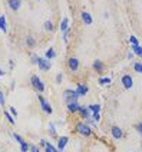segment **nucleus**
Wrapping results in <instances>:
<instances>
[{"label": "nucleus", "mask_w": 142, "mask_h": 152, "mask_svg": "<svg viewBox=\"0 0 142 152\" xmlns=\"http://www.w3.org/2000/svg\"><path fill=\"white\" fill-rule=\"evenodd\" d=\"M129 42H131V46H139V42L135 36H129Z\"/></svg>", "instance_id": "obj_27"}, {"label": "nucleus", "mask_w": 142, "mask_h": 152, "mask_svg": "<svg viewBox=\"0 0 142 152\" xmlns=\"http://www.w3.org/2000/svg\"><path fill=\"white\" fill-rule=\"evenodd\" d=\"M63 98H65V102L66 103H75L79 99V95L76 91H72V89H66L65 93H63Z\"/></svg>", "instance_id": "obj_3"}, {"label": "nucleus", "mask_w": 142, "mask_h": 152, "mask_svg": "<svg viewBox=\"0 0 142 152\" xmlns=\"http://www.w3.org/2000/svg\"><path fill=\"white\" fill-rule=\"evenodd\" d=\"M37 66H39V69H40L42 72H48V70H50V68H52V65H50V60L45 59V58H39Z\"/></svg>", "instance_id": "obj_4"}, {"label": "nucleus", "mask_w": 142, "mask_h": 152, "mask_svg": "<svg viewBox=\"0 0 142 152\" xmlns=\"http://www.w3.org/2000/svg\"><path fill=\"white\" fill-rule=\"evenodd\" d=\"M45 30H48V32H52L53 30V23L48 20V22H45Z\"/></svg>", "instance_id": "obj_26"}, {"label": "nucleus", "mask_w": 142, "mask_h": 152, "mask_svg": "<svg viewBox=\"0 0 142 152\" xmlns=\"http://www.w3.org/2000/svg\"><path fill=\"white\" fill-rule=\"evenodd\" d=\"M26 46H27L29 49H33L34 46H36V39H34L32 34H29V36L26 37Z\"/></svg>", "instance_id": "obj_16"}, {"label": "nucleus", "mask_w": 142, "mask_h": 152, "mask_svg": "<svg viewBox=\"0 0 142 152\" xmlns=\"http://www.w3.org/2000/svg\"><path fill=\"white\" fill-rule=\"evenodd\" d=\"M81 17H82V20H83V23L85 25H92V22H93V19H92V16L88 13V12H82L81 13Z\"/></svg>", "instance_id": "obj_12"}, {"label": "nucleus", "mask_w": 142, "mask_h": 152, "mask_svg": "<svg viewBox=\"0 0 142 152\" xmlns=\"http://www.w3.org/2000/svg\"><path fill=\"white\" fill-rule=\"evenodd\" d=\"M66 106H67V110L72 112V113H76V112H79V109H81V105L78 102H75V103H67Z\"/></svg>", "instance_id": "obj_15"}, {"label": "nucleus", "mask_w": 142, "mask_h": 152, "mask_svg": "<svg viewBox=\"0 0 142 152\" xmlns=\"http://www.w3.org/2000/svg\"><path fill=\"white\" fill-rule=\"evenodd\" d=\"M88 91H89V88L86 86V85H78V88H76V92H78V95L79 96H85L86 93H88Z\"/></svg>", "instance_id": "obj_14"}, {"label": "nucleus", "mask_w": 142, "mask_h": 152, "mask_svg": "<svg viewBox=\"0 0 142 152\" xmlns=\"http://www.w3.org/2000/svg\"><path fill=\"white\" fill-rule=\"evenodd\" d=\"M29 148H30V145L26 144V142L20 145V149H22V152H27V151H29Z\"/></svg>", "instance_id": "obj_30"}, {"label": "nucleus", "mask_w": 142, "mask_h": 152, "mask_svg": "<svg viewBox=\"0 0 142 152\" xmlns=\"http://www.w3.org/2000/svg\"><path fill=\"white\" fill-rule=\"evenodd\" d=\"M30 62L34 63V65H37V62H39V58H37V55H32V58H30Z\"/></svg>", "instance_id": "obj_32"}, {"label": "nucleus", "mask_w": 142, "mask_h": 152, "mask_svg": "<svg viewBox=\"0 0 142 152\" xmlns=\"http://www.w3.org/2000/svg\"><path fill=\"white\" fill-rule=\"evenodd\" d=\"M92 119L95 121V122H96V124H98V122L100 121V113H93V115H92Z\"/></svg>", "instance_id": "obj_33"}, {"label": "nucleus", "mask_w": 142, "mask_h": 152, "mask_svg": "<svg viewBox=\"0 0 142 152\" xmlns=\"http://www.w3.org/2000/svg\"><path fill=\"white\" fill-rule=\"evenodd\" d=\"M88 108H89V110L92 112V115L93 113H99L100 112V105H98V103H96V105H89Z\"/></svg>", "instance_id": "obj_21"}, {"label": "nucleus", "mask_w": 142, "mask_h": 152, "mask_svg": "<svg viewBox=\"0 0 142 152\" xmlns=\"http://www.w3.org/2000/svg\"><path fill=\"white\" fill-rule=\"evenodd\" d=\"M12 136H13V138H15V139H16V141H17V142H19L20 145H22V144H25V139H23L22 136L19 135V134H13Z\"/></svg>", "instance_id": "obj_29"}, {"label": "nucleus", "mask_w": 142, "mask_h": 152, "mask_svg": "<svg viewBox=\"0 0 142 152\" xmlns=\"http://www.w3.org/2000/svg\"><path fill=\"white\" fill-rule=\"evenodd\" d=\"M134 69H135V72L142 73V63H141V62H136V63L134 65Z\"/></svg>", "instance_id": "obj_28"}, {"label": "nucleus", "mask_w": 142, "mask_h": 152, "mask_svg": "<svg viewBox=\"0 0 142 152\" xmlns=\"http://www.w3.org/2000/svg\"><path fill=\"white\" fill-rule=\"evenodd\" d=\"M7 6L12 9V10H19L20 6H22V1H20V0H9Z\"/></svg>", "instance_id": "obj_13"}, {"label": "nucleus", "mask_w": 142, "mask_h": 152, "mask_svg": "<svg viewBox=\"0 0 142 152\" xmlns=\"http://www.w3.org/2000/svg\"><path fill=\"white\" fill-rule=\"evenodd\" d=\"M29 149H30V152H40L39 151V148H37V146H34V145H30V148H29Z\"/></svg>", "instance_id": "obj_38"}, {"label": "nucleus", "mask_w": 142, "mask_h": 152, "mask_svg": "<svg viewBox=\"0 0 142 152\" xmlns=\"http://www.w3.org/2000/svg\"><path fill=\"white\" fill-rule=\"evenodd\" d=\"M67 29H69V19L63 17L62 22H60V32H66Z\"/></svg>", "instance_id": "obj_18"}, {"label": "nucleus", "mask_w": 142, "mask_h": 152, "mask_svg": "<svg viewBox=\"0 0 142 152\" xmlns=\"http://www.w3.org/2000/svg\"><path fill=\"white\" fill-rule=\"evenodd\" d=\"M62 77H63L62 73H58V75H56V83H60V82H62Z\"/></svg>", "instance_id": "obj_37"}, {"label": "nucleus", "mask_w": 142, "mask_h": 152, "mask_svg": "<svg viewBox=\"0 0 142 152\" xmlns=\"http://www.w3.org/2000/svg\"><path fill=\"white\" fill-rule=\"evenodd\" d=\"M45 151L46 152H59L58 148H55L52 144H49V142H46V146H45Z\"/></svg>", "instance_id": "obj_22"}, {"label": "nucleus", "mask_w": 142, "mask_h": 152, "mask_svg": "<svg viewBox=\"0 0 142 152\" xmlns=\"http://www.w3.org/2000/svg\"><path fill=\"white\" fill-rule=\"evenodd\" d=\"M135 129H136V131L139 132V135L142 136V122H139V124H136V125H135Z\"/></svg>", "instance_id": "obj_31"}, {"label": "nucleus", "mask_w": 142, "mask_h": 152, "mask_svg": "<svg viewBox=\"0 0 142 152\" xmlns=\"http://www.w3.org/2000/svg\"><path fill=\"white\" fill-rule=\"evenodd\" d=\"M0 30L3 33H7V23H6V16L4 15L0 16Z\"/></svg>", "instance_id": "obj_17"}, {"label": "nucleus", "mask_w": 142, "mask_h": 152, "mask_svg": "<svg viewBox=\"0 0 142 152\" xmlns=\"http://www.w3.org/2000/svg\"><path fill=\"white\" fill-rule=\"evenodd\" d=\"M39 102H40V108H42L43 112L48 113V115H50V113H52V106L48 103V101H46L43 96H39Z\"/></svg>", "instance_id": "obj_5"}, {"label": "nucleus", "mask_w": 142, "mask_h": 152, "mask_svg": "<svg viewBox=\"0 0 142 152\" xmlns=\"http://www.w3.org/2000/svg\"><path fill=\"white\" fill-rule=\"evenodd\" d=\"M134 56H135L134 53H132V52H129V53H128V56H126V58H128V59L131 60V59H132V58H134Z\"/></svg>", "instance_id": "obj_39"}, {"label": "nucleus", "mask_w": 142, "mask_h": 152, "mask_svg": "<svg viewBox=\"0 0 142 152\" xmlns=\"http://www.w3.org/2000/svg\"><path fill=\"white\" fill-rule=\"evenodd\" d=\"M30 83H32L34 91H37L39 93L45 92V83H43L42 79H40L37 75H33L32 77H30Z\"/></svg>", "instance_id": "obj_1"}, {"label": "nucleus", "mask_w": 142, "mask_h": 152, "mask_svg": "<svg viewBox=\"0 0 142 152\" xmlns=\"http://www.w3.org/2000/svg\"><path fill=\"white\" fill-rule=\"evenodd\" d=\"M40 145H42V146H46V141H40Z\"/></svg>", "instance_id": "obj_40"}, {"label": "nucleus", "mask_w": 142, "mask_h": 152, "mask_svg": "<svg viewBox=\"0 0 142 152\" xmlns=\"http://www.w3.org/2000/svg\"><path fill=\"white\" fill-rule=\"evenodd\" d=\"M111 82H112V79H111V77H108V76H106V77L103 76V77H100V79H99V83L100 85H109Z\"/></svg>", "instance_id": "obj_25"}, {"label": "nucleus", "mask_w": 142, "mask_h": 152, "mask_svg": "<svg viewBox=\"0 0 142 152\" xmlns=\"http://www.w3.org/2000/svg\"><path fill=\"white\" fill-rule=\"evenodd\" d=\"M3 75H4V72H3V70L0 69V76H3Z\"/></svg>", "instance_id": "obj_41"}, {"label": "nucleus", "mask_w": 142, "mask_h": 152, "mask_svg": "<svg viewBox=\"0 0 142 152\" xmlns=\"http://www.w3.org/2000/svg\"><path fill=\"white\" fill-rule=\"evenodd\" d=\"M79 115H81V118L83 119V121L92 118V112L89 110L88 106H81V109H79Z\"/></svg>", "instance_id": "obj_7"}, {"label": "nucleus", "mask_w": 142, "mask_h": 152, "mask_svg": "<svg viewBox=\"0 0 142 152\" xmlns=\"http://www.w3.org/2000/svg\"><path fill=\"white\" fill-rule=\"evenodd\" d=\"M9 112H10V113H12V115H13L15 118L17 116V110L15 109V106H10V109H9Z\"/></svg>", "instance_id": "obj_35"}, {"label": "nucleus", "mask_w": 142, "mask_h": 152, "mask_svg": "<svg viewBox=\"0 0 142 152\" xmlns=\"http://www.w3.org/2000/svg\"><path fill=\"white\" fill-rule=\"evenodd\" d=\"M141 148H142V142H141Z\"/></svg>", "instance_id": "obj_42"}, {"label": "nucleus", "mask_w": 142, "mask_h": 152, "mask_svg": "<svg viewBox=\"0 0 142 152\" xmlns=\"http://www.w3.org/2000/svg\"><path fill=\"white\" fill-rule=\"evenodd\" d=\"M4 103V93L3 91H0V105H3Z\"/></svg>", "instance_id": "obj_36"}, {"label": "nucleus", "mask_w": 142, "mask_h": 152, "mask_svg": "<svg viewBox=\"0 0 142 152\" xmlns=\"http://www.w3.org/2000/svg\"><path fill=\"white\" fill-rule=\"evenodd\" d=\"M76 132H79L83 136H91L92 135V129L89 125H86L85 122H78L76 124Z\"/></svg>", "instance_id": "obj_2"}, {"label": "nucleus", "mask_w": 142, "mask_h": 152, "mask_svg": "<svg viewBox=\"0 0 142 152\" xmlns=\"http://www.w3.org/2000/svg\"><path fill=\"white\" fill-rule=\"evenodd\" d=\"M132 53H134L135 56L142 58V46H132Z\"/></svg>", "instance_id": "obj_20"}, {"label": "nucleus", "mask_w": 142, "mask_h": 152, "mask_svg": "<svg viewBox=\"0 0 142 152\" xmlns=\"http://www.w3.org/2000/svg\"><path fill=\"white\" fill-rule=\"evenodd\" d=\"M67 66H69V69L72 72H76L79 69V60L76 59V58H69L67 59Z\"/></svg>", "instance_id": "obj_8"}, {"label": "nucleus", "mask_w": 142, "mask_h": 152, "mask_svg": "<svg viewBox=\"0 0 142 152\" xmlns=\"http://www.w3.org/2000/svg\"><path fill=\"white\" fill-rule=\"evenodd\" d=\"M121 80H122V85H124L125 89H131V88L134 86V79H132V76L131 75H125Z\"/></svg>", "instance_id": "obj_6"}, {"label": "nucleus", "mask_w": 142, "mask_h": 152, "mask_svg": "<svg viewBox=\"0 0 142 152\" xmlns=\"http://www.w3.org/2000/svg\"><path fill=\"white\" fill-rule=\"evenodd\" d=\"M53 58H56V52H55V49L53 48H49L48 50H46V55H45V59H53Z\"/></svg>", "instance_id": "obj_19"}, {"label": "nucleus", "mask_w": 142, "mask_h": 152, "mask_svg": "<svg viewBox=\"0 0 142 152\" xmlns=\"http://www.w3.org/2000/svg\"><path fill=\"white\" fill-rule=\"evenodd\" d=\"M111 134H112V136L115 138V139H121L122 136H124V132H122V129L119 126H112V129H111Z\"/></svg>", "instance_id": "obj_10"}, {"label": "nucleus", "mask_w": 142, "mask_h": 152, "mask_svg": "<svg viewBox=\"0 0 142 152\" xmlns=\"http://www.w3.org/2000/svg\"><path fill=\"white\" fill-rule=\"evenodd\" d=\"M49 132L52 138H58V134H56V129H55V125L53 124H49Z\"/></svg>", "instance_id": "obj_23"}, {"label": "nucleus", "mask_w": 142, "mask_h": 152, "mask_svg": "<svg viewBox=\"0 0 142 152\" xmlns=\"http://www.w3.org/2000/svg\"><path fill=\"white\" fill-rule=\"evenodd\" d=\"M93 70L98 72V73H102V72L105 70V63H103L102 60L96 59L95 62H93Z\"/></svg>", "instance_id": "obj_9"}, {"label": "nucleus", "mask_w": 142, "mask_h": 152, "mask_svg": "<svg viewBox=\"0 0 142 152\" xmlns=\"http://www.w3.org/2000/svg\"><path fill=\"white\" fill-rule=\"evenodd\" d=\"M69 142V138L67 136H60L58 139V149L59 152H62L63 149H65V146H66V144Z\"/></svg>", "instance_id": "obj_11"}, {"label": "nucleus", "mask_w": 142, "mask_h": 152, "mask_svg": "<svg viewBox=\"0 0 142 152\" xmlns=\"http://www.w3.org/2000/svg\"><path fill=\"white\" fill-rule=\"evenodd\" d=\"M69 33H70V29H67L66 32H63V40L67 42V39H69Z\"/></svg>", "instance_id": "obj_34"}, {"label": "nucleus", "mask_w": 142, "mask_h": 152, "mask_svg": "<svg viewBox=\"0 0 142 152\" xmlns=\"http://www.w3.org/2000/svg\"><path fill=\"white\" fill-rule=\"evenodd\" d=\"M3 113H4V118L7 119V121L10 122V124H13V125H15V118L12 116V113H10L9 110H6V112H3Z\"/></svg>", "instance_id": "obj_24"}]
</instances>
